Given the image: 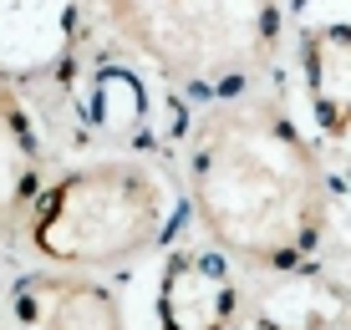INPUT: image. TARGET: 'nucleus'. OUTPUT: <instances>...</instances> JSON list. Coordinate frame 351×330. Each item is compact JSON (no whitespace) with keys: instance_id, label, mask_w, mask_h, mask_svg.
Masks as SVG:
<instances>
[{"instance_id":"f257e3e1","label":"nucleus","mask_w":351,"mask_h":330,"mask_svg":"<svg viewBox=\"0 0 351 330\" xmlns=\"http://www.w3.org/2000/svg\"><path fill=\"white\" fill-rule=\"evenodd\" d=\"M189 193L214 249L260 270H295L321 244L331 209L316 148L270 102H229L199 122Z\"/></svg>"},{"instance_id":"f03ea898","label":"nucleus","mask_w":351,"mask_h":330,"mask_svg":"<svg viewBox=\"0 0 351 330\" xmlns=\"http://www.w3.org/2000/svg\"><path fill=\"white\" fill-rule=\"evenodd\" d=\"M168 229V193L143 163H87L36 199L26 234L56 270H112L148 254Z\"/></svg>"},{"instance_id":"7ed1b4c3","label":"nucleus","mask_w":351,"mask_h":330,"mask_svg":"<svg viewBox=\"0 0 351 330\" xmlns=\"http://www.w3.org/2000/svg\"><path fill=\"white\" fill-rule=\"evenodd\" d=\"M117 36L168 81L219 87L255 77L280 41V0H97Z\"/></svg>"},{"instance_id":"20e7f679","label":"nucleus","mask_w":351,"mask_h":330,"mask_svg":"<svg viewBox=\"0 0 351 330\" xmlns=\"http://www.w3.org/2000/svg\"><path fill=\"white\" fill-rule=\"evenodd\" d=\"M239 315V285L209 249H178L158 279L163 330H229Z\"/></svg>"},{"instance_id":"39448f33","label":"nucleus","mask_w":351,"mask_h":330,"mask_svg":"<svg viewBox=\"0 0 351 330\" xmlns=\"http://www.w3.org/2000/svg\"><path fill=\"white\" fill-rule=\"evenodd\" d=\"M16 315L26 330H128L123 300L97 279L36 275L21 285Z\"/></svg>"},{"instance_id":"423d86ee","label":"nucleus","mask_w":351,"mask_h":330,"mask_svg":"<svg viewBox=\"0 0 351 330\" xmlns=\"http://www.w3.org/2000/svg\"><path fill=\"white\" fill-rule=\"evenodd\" d=\"M300 77L321 132L346 138L351 132V26L326 21L300 36Z\"/></svg>"},{"instance_id":"0eeeda50","label":"nucleus","mask_w":351,"mask_h":330,"mask_svg":"<svg viewBox=\"0 0 351 330\" xmlns=\"http://www.w3.org/2000/svg\"><path fill=\"white\" fill-rule=\"evenodd\" d=\"M36 178H41V142L26 107L0 87V234L26 224L36 209Z\"/></svg>"}]
</instances>
